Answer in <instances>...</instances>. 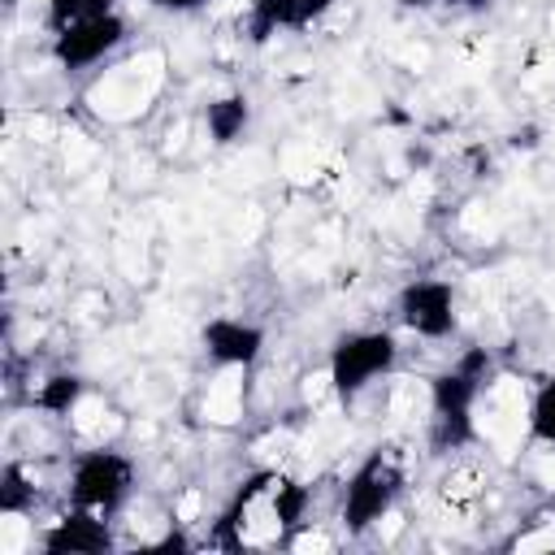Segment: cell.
Returning a JSON list of instances; mask_svg holds the SVG:
<instances>
[{
    "mask_svg": "<svg viewBox=\"0 0 555 555\" xmlns=\"http://www.w3.org/2000/svg\"><path fill=\"white\" fill-rule=\"evenodd\" d=\"M338 0H251L247 4V39L269 43L278 30H304L321 22Z\"/></svg>",
    "mask_w": 555,
    "mask_h": 555,
    "instance_id": "9",
    "label": "cell"
},
{
    "mask_svg": "<svg viewBox=\"0 0 555 555\" xmlns=\"http://www.w3.org/2000/svg\"><path fill=\"white\" fill-rule=\"evenodd\" d=\"M69 503L82 507V512H95V516H113L130 490H134V460L113 451V447H95V451H82L74 464H69Z\"/></svg>",
    "mask_w": 555,
    "mask_h": 555,
    "instance_id": "4",
    "label": "cell"
},
{
    "mask_svg": "<svg viewBox=\"0 0 555 555\" xmlns=\"http://www.w3.org/2000/svg\"><path fill=\"white\" fill-rule=\"evenodd\" d=\"M247 121H251V104H247V95H221V100H212V104L204 108L208 139L221 143V147L238 143L243 130H247Z\"/></svg>",
    "mask_w": 555,
    "mask_h": 555,
    "instance_id": "10",
    "label": "cell"
},
{
    "mask_svg": "<svg viewBox=\"0 0 555 555\" xmlns=\"http://www.w3.org/2000/svg\"><path fill=\"white\" fill-rule=\"evenodd\" d=\"M395 308H399V321L416 338L438 343V338L455 334V286L447 278H412L399 291Z\"/></svg>",
    "mask_w": 555,
    "mask_h": 555,
    "instance_id": "5",
    "label": "cell"
},
{
    "mask_svg": "<svg viewBox=\"0 0 555 555\" xmlns=\"http://www.w3.org/2000/svg\"><path fill=\"white\" fill-rule=\"evenodd\" d=\"M395 364H399V343L390 330H351L330 347L325 377L338 399H356Z\"/></svg>",
    "mask_w": 555,
    "mask_h": 555,
    "instance_id": "3",
    "label": "cell"
},
{
    "mask_svg": "<svg viewBox=\"0 0 555 555\" xmlns=\"http://www.w3.org/2000/svg\"><path fill=\"white\" fill-rule=\"evenodd\" d=\"M30 499H35V481L26 477V468L22 464H4V473H0V512L4 516L26 512Z\"/></svg>",
    "mask_w": 555,
    "mask_h": 555,
    "instance_id": "14",
    "label": "cell"
},
{
    "mask_svg": "<svg viewBox=\"0 0 555 555\" xmlns=\"http://www.w3.org/2000/svg\"><path fill=\"white\" fill-rule=\"evenodd\" d=\"M82 390H87V382H82L78 373H52L48 382H39V390H35L30 399H35V408H39V412L65 416V412H74V408H78Z\"/></svg>",
    "mask_w": 555,
    "mask_h": 555,
    "instance_id": "11",
    "label": "cell"
},
{
    "mask_svg": "<svg viewBox=\"0 0 555 555\" xmlns=\"http://www.w3.org/2000/svg\"><path fill=\"white\" fill-rule=\"evenodd\" d=\"M104 13H117V0H48V30L61 35V30L104 17Z\"/></svg>",
    "mask_w": 555,
    "mask_h": 555,
    "instance_id": "12",
    "label": "cell"
},
{
    "mask_svg": "<svg viewBox=\"0 0 555 555\" xmlns=\"http://www.w3.org/2000/svg\"><path fill=\"white\" fill-rule=\"evenodd\" d=\"M126 39V17L121 13H104V17H91V22H78L61 35H52V56L61 69L78 74V69H91L100 65L113 48H121Z\"/></svg>",
    "mask_w": 555,
    "mask_h": 555,
    "instance_id": "6",
    "label": "cell"
},
{
    "mask_svg": "<svg viewBox=\"0 0 555 555\" xmlns=\"http://www.w3.org/2000/svg\"><path fill=\"white\" fill-rule=\"evenodd\" d=\"M199 343H204V351L217 364L251 369L260 360V351H264V330L251 325V321H243V317H212V321H204Z\"/></svg>",
    "mask_w": 555,
    "mask_h": 555,
    "instance_id": "8",
    "label": "cell"
},
{
    "mask_svg": "<svg viewBox=\"0 0 555 555\" xmlns=\"http://www.w3.org/2000/svg\"><path fill=\"white\" fill-rule=\"evenodd\" d=\"M529 434L542 447H555V377H546L529 399Z\"/></svg>",
    "mask_w": 555,
    "mask_h": 555,
    "instance_id": "13",
    "label": "cell"
},
{
    "mask_svg": "<svg viewBox=\"0 0 555 555\" xmlns=\"http://www.w3.org/2000/svg\"><path fill=\"white\" fill-rule=\"evenodd\" d=\"M39 546L52 555H100L113 546V529H108V516L69 507L39 533Z\"/></svg>",
    "mask_w": 555,
    "mask_h": 555,
    "instance_id": "7",
    "label": "cell"
},
{
    "mask_svg": "<svg viewBox=\"0 0 555 555\" xmlns=\"http://www.w3.org/2000/svg\"><path fill=\"white\" fill-rule=\"evenodd\" d=\"M399 494H403V464L390 451H382V447L369 451L351 468V477L343 486V507H338L343 529L351 538L369 533L373 525H382V516H390V507L399 503Z\"/></svg>",
    "mask_w": 555,
    "mask_h": 555,
    "instance_id": "2",
    "label": "cell"
},
{
    "mask_svg": "<svg viewBox=\"0 0 555 555\" xmlns=\"http://www.w3.org/2000/svg\"><path fill=\"white\" fill-rule=\"evenodd\" d=\"M160 9H173V13H186V9H199L204 0H156Z\"/></svg>",
    "mask_w": 555,
    "mask_h": 555,
    "instance_id": "15",
    "label": "cell"
},
{
    "mask_svg": "<svg viewBox=\"0 0 555 555\" xmlns=\"http://www.w3.org/2000/svg\"><path fill=\"white\" fill-rule=\"evenodd\" d=\"M490 377V351L468 347L429 382V447L434 451H460L473 442V403L481 395V382Z\"/></svg>",
    "mask_w": 555,
    "mask_h": 555,
    "instance_id": "1",
    "label": "cell"
}]
</instances>
